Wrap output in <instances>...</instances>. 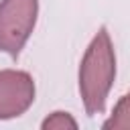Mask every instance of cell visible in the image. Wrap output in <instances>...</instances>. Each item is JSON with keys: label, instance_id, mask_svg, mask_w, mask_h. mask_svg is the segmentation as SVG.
Wrapping results in <instances>:
<instances>
[{"label": "cell", "instance_id": "6da1fadb", "mask_svg": "<svg viewBox=\"0 0 130 130\" xmlns=\"http://www.w3.org/2000/svg\"><path fill=\"white\" fill-rule=\"evenodd\" d=\"M116 77V53L110 32L102 26L91 39L79 65V95L87 116L102 114Z\"/></svg>", "mask_w": 130, "mask_h": 130}, {"label": "cell", "instance_id": "7a4b0ae2", "mask_svg": "<svg viewBox=\"0 0 130 130\" xmlns=\"http://www.w3.org/2000/svg\"><path fill=\"white\" fill-rule=\"evenodd\" d=\"M39 14V0H0V51L16 57L26 45Z\"/></svg>", "mask_w": 130, "mask_h": 130}, {"label": "cell", "instance_id": "3957f363", "mask_svg": "<svg viewBox=\"0 0 130 130\" xmlns=\"http://www.w3.org/2000/svg\"><path fill=\"white\" fill-rule=\"evenodd\" d=\"M35 102V81L26 71H0V120L22 116Z\"/></svg>", "mask_w": 130, "mask_h": 130}, {"label": "cell", "instance_id": "277c9868", "mask_svg": "<svg viewBox=\"0 0 130 130\" xmlns=\"http://www.w3.org/2000/svg\"><path fill=\"white\" fill-rule=\"evenodd\" d=\"M104 128L106 130H112V128H130V91L124 93L118 104L114 106V112L112 116L104 122Z\"/></svg>", "mask_w": 130, "mask_h": 130}, {"label": "cell", "instance_id": "5b68a950", "mask_svg": "<svg viewBox=\"0 0 130 130\" xmlns=\"http://www.w3.org/2000/svg\"><path fill=\"white\" fill-rule=\"evenodd\" d=\"M41 128H43V130H65V128L75 130V128H77V122L71 118L69 112H53L49 118L43 120Z\"/></svg>", "mask_w": 130, "mask_h": 130}]
</instances>
